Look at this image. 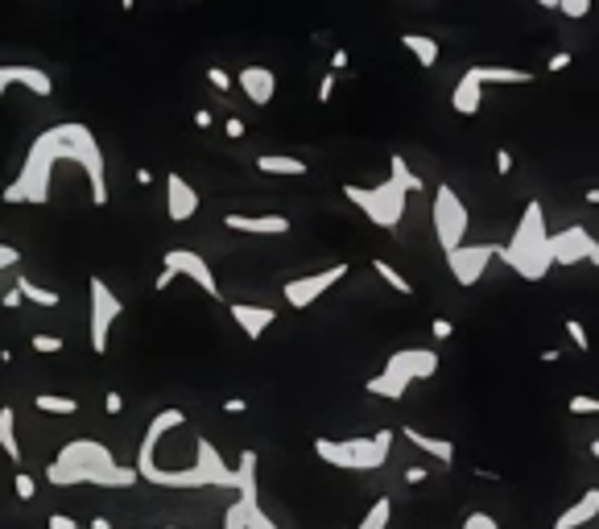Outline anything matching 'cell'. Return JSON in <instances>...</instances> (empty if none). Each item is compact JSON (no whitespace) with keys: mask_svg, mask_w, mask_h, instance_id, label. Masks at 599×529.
<instances>
[{"mask_svg":"<svg viewBox=\"0 0 599 529\" xmlns=\"http://www.w3.org/2000/svg\"><path fill=\"white\" fill-rule=\"evenodd\" d=\"M54 162L83 166L88 187H91V203L96 207L108 203V166H103L96 132H91L83 120L54 124V129H46L42 137L33 141L17 182L4 187V203H50V174H54Z\"/></svg>","mask_w":599,"mask_h":529,"instance_id":"6da1fadb","label":"cell"},{"mask_svg":"<svg viewBox=\"0 0 599 529\" xmlns=\"http://www.w3.org/2000/svg\"><path fill=\"white\" fill-rule=\"evenodd\" d=\"M141 480L137 468H124L112 447H103L96 439H74L67 442L59 456L46 463V485L54 488H74V485H96V488H132Z\"/></svg>","mask_w":599,"mask_h":529,"instance_id":"7a4b0ae2","label":"cell"},{"mask_svg":"<svg viewBox=\"0 0 599 529\" xmlns=\"http://www.w3.org/2000/svg\"><path fill=\"white\" fill-rule=\"evenodd\" d=\"M500 261L509 264L521 281H541L555 269V236L546 232V207L538 199L526 203L509 244H500Z\"/></svg>","mask_w":599,"mask_h":529,"instance_id":"3957f363","label":"cell"},{"mask_svg":"<svg viewBox=\"0 0 599 529\" xmlns=\"http://www.w3.org/2000/svg\"><path fill=\"white\" fill-rule=\"evenodd\" d=\"M137 476L146 485L174 488V492H190V488H232V492H240V468H232L207 435L194 439V463L190 468H146Z\"/></svg>","mask_w":599,"mask_h":529,"instance_id":"277c9868","label":"cell"},{"mask_svg":"<svg viewBox=\"0 0 599 529\" xmlns=\"http://www.w3.org/2000/svg\"><path fill=\"white\" fill-rule=\"evenodd\" d=\"M439 372V352H430V348H401L385 360L377 377H368L365 389L372 397H385V401H401L406 389L418 381H430Z\"/></svg>","mask_w":599,"mask_h":529,"instance_id":"5b68a950","label":"cell"},{"mask_svg":"<svg viewBox=\"0 0 599 529\" xmlns=\"http://www.w3.org/2000/svg\"><path fill=\"white\" fill-rule=\"evenodd\" d=\"M397 430H377L365 439H315V456L339 471H377L393 456Z\"/></svg>","mask_w":599,"mask_h":529,"instance_id":"8992f818","label":"cell"},{"mask_svg":"<svg viewBox=\"0 0 599 529\" xmlns=\"http://www.w3.org/2000/svg\"><path fill=\"white\" fill-rule=\"evenodd\" d=\"M257 451H240V492L232 509L223 513V529H281L273 517L261 509V485H257Z\"/></svg>","mask_w":599,"mask_h":529,"instance_id":"52a82bcc","label":"cell"},{"mask_svg":"<svg viewBox=\"0 0 599 529\" xmlns=\"http://www.w3.org/2000/svg\"><path fill=\"white\" fill-rule=\"evenodd\" d=\"M406 194H410V191H406L393 174H389V182H380V187H356V182H348V187H343V199H351V203L365 211L368 220L380 223V228H389V232L401 223Z\"/></svg>","mask_w":599,"mask_h":529,"instance_id":"ba28073f","label":"cell"},{"mask_svg":"<svg viewBox=\"0 0 599 529\" xmlns=\"http://www.w3.org/2000/svg\"><path fill=\"white\" fill-rule=\"evenodd\" d=\"M468 207L463 199L455 194L451 182H439V191H435V232H439V244L442 252L451 257V252L463 249V236H468Z\"/></svg>","mask_w":599,"mask_h":529,"instance_id":"9c48e42d","label":"cell"},{"mask_svg":"<svg viewBox=\"0 0 599 529\" xmlns=\"http://www.w3.org/2000/svg\"><path fill=\"white\" fill-rule=\"evenodd\" d=\"M174 278H190L194 286H203L207 298H223L220 281H216V273H211V264H207L199 252H190V249L166 252V257H161V273H158V281H153V290H166Z\"/></svg>","mask_w":599,"mask_h":529,"instance_id":"30bf717a","label":"cell"},{"mask_svg":"<svg viewBox=\"0 0 599 529\" xmlns=\"http://www.w3.org/2000/svg\"><path fill=\"white\" fill-rule=\"evenodd\" d=\"M88 290H91V352L103 356L108 352V331H112L117 319L124 315V302L108 290V281L103 278H91Z\"/></svg>","mask_w":599,"mask_h":529,"instance_id":"8fae6325","label":"cell"},{"mask_svg":"<svg viewBox=\"0 0 599 529\" xmlns=\"http://www.w3.org/2000/svg\"><path fill=\"white\" fill-rule=\"evenodd\" d=\"M348 278V264L339 261V264H331V269H322V273H307V278H293V281H286L281 286V298L290 302L293 310H307V307H315L336 281H343Z\"/></svg>","mask_w":599,"mask_h":529,"instance_id":"7c38bea8","label":"cell"},{"mask_svg":"<svg viewBox=\"0 0 599 529\" xmlns=\"http://www.w3.org/2000/svg\"><path fill=\"white\" fill-rule=\"evenodd\" d=\"M500 257V244H463L459 252H451L447 257V264H451V278L463 286V290H471L476 281L488 273V264Z\"/></svg>","mask_w":599,"mask_h":529,"instance_id":"4fadbf2b","label":"cell"},{"mask_svg":"<svg viewBox=\"0 0 599 529\" xmlns=\"http://www.w3.org/2000/svg\"><path fill=\"white\" fill-rule=\"evenodd\" d=\"M596 257H599V244L587 228L575 223L567 232H555V264H579V261L596 264Z\"/></svg>","mask_w":599,"mask_h":529,"instance_id":"5bb4252c","label":"cell"},{"mask_svg":"<svg viewBox=\"0 0 599 529\" xmlns=\"http://www.w3.org/2000/svg\"><path fill=\"white\" fill-rule=\"evenodd\" d=\"M166 211H170V220L174 223L194 220V211H199V191H194L182 174H174V170H170V178H166Z\"/></svg>","mask_w":599,"mask_h":529,"instance_id":"9a60e30c","label":"cell"},{"mask_svg":"<svg viewBox=\"0 0 599 529\" xmlns=\"http://www.w3.org/2000/svg\"><path fill=\"white\" fill-rule=\"evenodd\" d=\"M228 232H249V236H286L293 228L290 216H244V211H228L223 216Z\"/></svg>","mask_w":599,"mask_h":529,"instance_id":"2e32d148","label":"cell"},{"mask_svg":"<svg viewBox=\"0 0 599 529\" xmlns=\"http://www.w3.org/2000/svg\"><path fill=\"white\" fill-rule=\"evenodd\" d=\"M9 88H30L33 96H54V79L42 67H0V91L9 96Z\"/></svg>","mask_w":599,"mask_h":529,"instance_id":"e0dca14e","label":"cell"},{"mask_svg":"<svg viewBox=\"0 0 599 529\" xmlns=\"http://www.w3.org/2000/svg\"><path fill=\"white\" fill-rule=\"evenodd\" d=\"M228 310H232L236 327H240V331H244L252 343H257V339H261L269 327L278 323V310H273V307H257V302H232Z\"/></svg>","mask_w":599,"mask_h":529,"instance_id":"ac0fdd59","label":"cell"},{"mask_svg":"<svg viewBox=\"0 0 599 529\" xmlns=\"http://www.w3.org/2000/svg\"><path fill=\"white\" fill-rule=\"evenodd\" d=\"M236 83H240V91H244L257 108H264V103L278 96V74L269 71V67H240Z\"/></svg>","mask_w":599,"mask_h":529,"instance_id":"d6986e66","label":"cell"},{"mask_svg":"<svg viewBox=\"0 0 599 529\" xmlns=\"http://www.w3.org/2000/svg\"><path fill=\"white\" fill-rule=\"evenodd\" d=\"M596 517H599V488H587L583 497L575 500V505H567V509L555 517V529H583L591 526Z\"/></svg>","mask_w":599,"mask_h":529,"instance_id":"ffe728a7","label":"cell"},{"mask_svg":"<svg viewBox=\"0 0 599 529\" xmlns=\"http://www.w3.org/2000/svg\"><path fill=\"white\" fill-rule=\"evenodd\" d=\"M401 439L413 442V447H418V451H426V456H435L442 468H455V442L451 439H435V435H422L418 427H401Z\"/></svg>","mask_w":599,"mask_h":529,"instance_id":"44dd1931","label":"cell"},{"mask_svg":"<svg viewBox=\"0 0 599 529\" xmlns=\"http://www.w3.org/2000/svg\"><path fill=\"white\" fill-rule=\"evenodd\" d=\"M480 91H483L480 79H476L471 71H463V79L455 83V96H451L455 112H459V117H476V112H480V103H483Z\"/></svg>","mask_w":599,"mask_h":529,"instance_id":"7402d4cb","label":"cell"},{"mask_svg":"<svg viewBox=\"0 0 599 529\" xmlns=\"http://www.w3.org/2000/svg\"><path fill=\"white\" fill-rule=\"evenodd\" d=\"M257 170L273 178H302L307 174V162H302V158H290V153H261V158H257Z\"/></svg>","mask_w":599,"mask_h":529,"instance_id":"603a6c76","label":"cell"},{"mask_svg":"<svg viewBox=\"0 0 599 529\" xmlns=\"http://www.w3.org/2000/svg\"><path fill=\"white\" fill-rule=\"evenodd\" d=\"M401 46L418 59V67H435L439 62V42L426 38V33H401Z\"/></svg>","mask_w":599,"mask_h":529,"instance_id":"cb8c5ba5","label":"cell"},{"mask_svg":"<svg viewBox=\"0 0 599 529\" xmlns=\"http://www.w3.org/2000/svg\"><path fill=\"white\" fill-rule=\"evenodd\" d=\"M0 447H4L9 463H21V442H17V413H13V406H4V410H0Z\"/></svg>","mask_w":599,"mask_h":529,"instance_id":"d4e9b609","label":"cell"},{"mask_svg":"<svg viewBox=\"0 0 599 529\" xmlns=\"http://www.w3.org/2000/svg\"><path fill=\"white\" fill-rule=\"evenodd\" d=\"M389 521H393V500L377 497V500H372V509L356 521V529H389Z\"/></svg>","mask_w":599,"mask_h":529,"instance_id":"484cf974","label":"cell"},{"mask_svg":"<svg viewBox=\"0 0 599 529\" xmlns=\"http://www.w3.org/2000/svg\"><path fill=\"white\" fill-rule=\"evenodd\" d=\"M38 413H54V418H67V413H79V401L74 397H59V393H38L33 397Z\"/></svg>","mask_w":599,"mask_h":529,"instance_id":"4316f807","label":"cell"},{"mask_svg":"<svg viewBox=\"0 0 599 529\" xmlns=\"http://www.w3.org/2000/svg\"><path fill=\"white\" fill-rule=\"evenodd\" d=\"M17 290H21V295L30 298V302H38V307H46V310H54L62 302L59 295H54V290H46V286H33L30 278H17Z\"/></svg>","mask_w":599,"mask_h":529,"instance_id":"83f0119b","label":"cell"},{"mask_svg":"<svg viewBox=\"0 0 599 529\" xmlns=\"http://www.w3.org/2000/svg\"><path fill=\"white\" fill-rule=\"evenodd\" d=\"M389 170H393V178H397V182H401V187H406L410 194L426 191V182H422L418 174H413L410 166H406V158H401V153H393V158H389Z\"/></svg>","mask_w":599,"mask_h":529,"instance_id":"f1b7e54d","label":"cell"},{"mask_svg":"<svg viewBox=\"0 0 599 529\" xmlns=\"http://www.w3.org/2000/svg\"><path fill=\"white\" fill-rule=\"evenodd\" d=\"M372 269H377L380 278H385V281H389V286H393L397 295H406V298L413 295V286H410V281H406V278H401V273H397V269H393V264H389V261H372Z\"/></svg>","mask_w":599,"mask_h":529,"instance_id":"f546056e","label":"cell"},{"mask_svg":"<svg viewBox=\"0 0 599 529\" xmlns=\"http://www.w3.org/2000/svg\"><path fill=\"white\" fill-rule=\"evenodd\" d=\"M567 336H570V343H575L579 352H591V336H587V327L579 323V319H567Z\"/></svg>","mask_w":599,"mask_h":529,"instance_id":"4dcf8cb0","label":"cell"},{"mask_svg":"<svg viewBox=\"0 0 599 529\" xmlns=\"http://www.w3.org/2000/svg\"><path fill=\"white\" fill-rule=\"evenodd\" d=\"M13 488H17V497H21V500H33V497H38V480H33L30 471H17V476H13Z\"/></svg>","mask_w":599,"mask_h":529,"instance_id":"1f68e13d","label":"cell"},{"mask_svg":"<svg viewBox=\"0 0 599 529\" xmlns=\"http://www.w3.org/2000/svg\"><path fill=\"white\" fill-rule=\"evenodd\" d=\"M33 352H38V356H59L62 339L59 336H33Z\"/></svg>","mask_w":599,"mask_h":529,"instance_id":"d6a6232c","label":"cell"},{"mask_svg":"<svg viewBox=\"0 0 599 529\" xmlns=\"http://www.w3.org/2000/svg\"><path fill=\"white\" fill-rule=\"evenodd\" d=\"M463 529H500V521L492 513H468L463 517Z\"/></svg>","mask_w":599,"mask_h":529,"instance_id":"836d02e7","label":"cell"},{"mask_svg":"<svg viewBox=\"0 0 599 529\" xmlns=\"http://www.w3.org/2000/svg\"><path fill=\"white\" fill-rule=\"evenodd\" d=\"M558 13H567V17L579 21V17L591 13V0H562V4H558Z\"/></svg>","mask_w":599,"mask_h":529,"instance_id":"e575fe53","label":"cell"},{"mask_svg":"<svg viewBox=\"0 0 599 529\" xmlns=\"http://www.w3.org/2000/svg\"><path fill=\"white\" fill-rule=\"evenodd\" d=\"M570 413H599V397H587V393L570 397Z\"/></svg>","mask_w":599,"mask_h":529,"instance_id":"d590c367","label":"cell"},{"mask_svg":"<svg viewBox=\"0 0 599 529\" xmlns=\"http://www.w3.org/2000/svg\"><path fill=\"white\" fill-rule=\"evenodd\" d=\"M207 79H211L216 91H232V74L223 71V67H207Z\"/></svg>","mask_w":599,"mask_h":529,"instance_id":"8d00e7d4","label":"cell"},{"mask_svg":"<svg viewBox=\"0 0 599 529\" xmlns=\"http://www.w3.org/2000/svg\"><path fill=\"white\" fill-rule=\"evenodd\" d=\"M430 336H435V339H451L455 336V323H451V319H435V323H430Z\"/></svg>","mask_w":599,"mask_h":529,"instance_id":"74e56055","label":"cell"},{"mask_svg":"<svg viewBox=\"0 0 599 529\" xmlns=\"http://www.w3.org/2000/svg\"><path fill=\"white\" fill-rule=\"evenodd\" d=\"M331 91H336V71L322 74V83H319V103H331Z\"/></svg>","mask_w":599,"mask_h":529,"instance_id":"f35d334b","label":"cell"},{"mask_svg":"<svg viewBox=\"0 0 599 529\" xmlns=\"http://www.w3.org/2000/svg\"><path fill=\"white\" fill-rule=\"evenodd\" d=\"M46 529H79V526H74V517H67V513H50Z\"/></svg>","mask_w":599,"mask_h":529,"instance_id":"ab89813d","label":"cell"},{"mask_svg":"<svg viewBox=\"0 0 599 529\" xmlns=\"http://www.w3.org/2000/svg\"><path fill=\"white\" fill-rule=\"evenodd\" d=\"M497 174L500 178L512 174V153H509V149H497Z\"/></svg>","mask_w":599,"mask_h":529,"instance_id":"60d3db41","label":"cell"},{"mask_svg":"<svg viewBox=\"0 0 599 529\" xmlns=\"http://www.w3.org/2000/svg\"><path fill=\"white\" fill-rule=\"evenodd\" d=\"M0 302H4V310H17L21 302H26V295H21V290L13 286V290H4V298H0Z\"/></svg>","mask_w":599,"mask_h":529,"instance_id":"b9f144b4","label":"cell"},{"mask_svg":"<svg viewBox=\"0 0 599 529\" xmlns=\"http://www.w3.org/2000/svg\"><path fill=\"white\" fill-rule=\"evenodd\" d=\"M17 261H21V252H17L13 244H0V264L9 269V264H17Z\"/></svg>","mask_w":599,"mask_h":529,"instance_id":"7bdbcfd3","label":"cell"},{"mask_svg":"<svg viewBox=\"0 0 599 529\" xmlns=\"http://www.w3.org/2000/svg\"><path fill=\"white\" fill-rule=\"evenodd\" d=\"M570 67V50H558L555 59H550V67H546V71H567Z\"/></svg>","mask_w":599,"mask_h":529,"instance_id":"ee69618b","label":"cell"},{"mask_svg":"<svg viewBox=\"0 0 599 529\" xmlns=\"http://www.w3.org/2000/svg\"><path fill=\"white\" fill-rule=\"evenodd\" d=\"M244 410H249L244 397H228V401H223V413H244Z\"/></svg>","mask_w":599,"mask_h":529,"instance_id":"f6af8a7d","label":"cell"},{"mask_svg":"<svg viewBox=\"0 0 599 529\" xmlns=\"http://www.w3.org/2000/svg\"><path fill=\"white\" fill-rule=\"evenodd\" d=\"M103 410H108V413H120V410H124V397H120V393H108V397H103Z\"/></svg>","mask_w":599,"mask_h":529,"instance_id":"bcb514c9","label":"cell"},{"mask_svg":"<svg viewBox=\"0 0 599 529\" xmlns=\"http://www.w3.org/2000/svg\"><path fill=\"white\" fill-rule=\"evenodd\" d=\"M406 485H426V468H406Z\"/></svg>","mask_w":599,"mask_h":529,"instance_id":"7dc6e473","label":"cell"},{"mask_svg":"<svg viewBox=\"0 0 599 529\" xmlns=\"http://www.w3.org/2000/svg\"><path fill=\"white\" fill-rule=\"evenodd\" d=\"M343 67H348V50H336V54H331V71H343Z\"/></svg>","mask_w":599,"mask_h":529,"instance_id":"c3c4849f","label":"cell"},{"mask_svg":"<svg viewBox=\"0 0 599 529\" xmlns=\"http://www.w3.org/2000/svg\"><path fill=\"white\" fill-rule=\"evenodd\" d=\"M228 137H232V141H240V137H244V120H228Z\"/></svg>","mask_w":599,"mask_h":529,"instance_id":"681fc988","label":"cell"},{"mask_svg":"<svg viewBox=\"0 0 599 529\" xmlns=\"http://www.w3.org/2000/svg\"><path fill=\"white\" fill-rule=\"evenodd\" d=\"M194 124H199V129H211V112L199 108V112H194Z\"/></svg>","mask_w":599,"mask_h":529,"instance_id":"f907efd6","label":"cell"},{"mask_svg":"<svg viewBox=\"0 0 599 529\" xmlns=\"http://www.w3.org/2000/svg\"><path fill=\"white\" fill-rule=\"evenodd\" d=\"M91 529H112V521H108V517H96V521H91Z\"/></svg>","mask_w":599,"mask_h":529,"instance_id":"816d5d0a","label":"cell"},{"mask_svg":"<svg viewBox=\"0 0 599 529\" xmlns=\"http://www.w3.org/2000/svg\"><path fill=\"white\" fill-rule=\"evenodd\" d=\"M587 203L599 207V187H591V191H587Z\"/></svg>","mask_w":599,"mask_h":529,"instance_id":"f5cc1de1","label":"cell"},{"mask_svg":"<svg viewBox=\"0 0 599 529\" xmlns=\"http://www.w3.org/2000/svg\"><path fill=\"white\" fill-rule=\"evenodd\" d=\"M541 9H558V4H562V0H538Z\"/></svg>","mask_w":599,"mask_h":529,"instance_id":"db71d44e","label":"cell"},{"mask_svg":"<svg viewBox=\"0 0 599 529\" xmlns=\"http://www.w3.org/2000/svg\"><path fill=\"white\" fill-rule=\"evenodd\" d=\"M591 456H596V459H599V439H596V442H591Z\"/></svg>","mask_w":599,"mask_h":529,"instance_id":"11a10c76","label":"cell"},{"mask_svg":"<svg viewBox=\"0 0 599 529\" xmlns=\"http://www.w3.org/2000/svg\"><path fill=\"white\" fill-rule=\"evenodd\" d=\"M153 529H187V526H153Z\"/></svg>","mask_w":599,"mask_h":529,"instance_id":"9f6ffc18","label":"cell"},{"mask_svg":"<svg viewBox=\"0 0 599 529\" xmlns=\"http://www.w3.org/2000/svg\"><path fill=\"white\" fill-rule=\"evenodd\" d=\"M596 269H599V257H596Z\"/></svg>","mask_w":599,"mask_h":529,"instance_id":"6f0895ef","label":"cell"}]
</instances>
